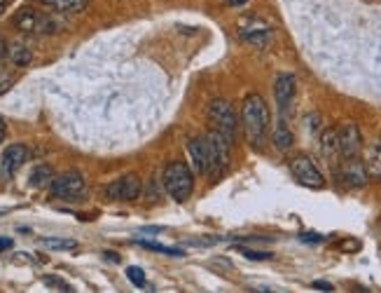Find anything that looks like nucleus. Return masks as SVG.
<instances>
[{"label":"nucleus","mask_w":381,"mask_h":293,"mask_svg":"<svg viewBox=\"0 0 381 293\" xmlns=\"http://www.w3.org/2000/svg\"><path fill=\"white\" fill-rule=\"evenodd\" d=\"M248 0H227V5L229 8H241V5H246Z\"/></svg>","instance_id":"obj_31"},{"label":"nucleus","mask_w":381,"mask_h":293,"mask_svg":"<svg viewBox=\"0 0 381 293\" xmlns=\"http://www.w3.org/2000/svg\"><path fill=\"white\" fill-rule=\"evenodd\" d=\"M206 141H209V150H211V160H213V169L211 171H222L225 167L229 164V150H232V141L222 136V134L218 132H209V136H206Z\"/></svg>","instance_id":"obj_10"},{"label":"nucleus","mask_w":381,"mask_h":293,"mask_svg":"<svg viewBox=\"0 0 381 293\" xmlns=\"http://www.w3.org/2000/svg\"><path fill=\"white\" fill-rule=\"evenodd\" d=\"M42 282L47 284V286H51L54 291H66V293L75 291L73 286H70L68 282H63V279H59V277H42Z\"/></svg>","instance_id":"obj_23"},{"label":"nucleus","mask_w":381,"mask_h":293,"mask_svg":"<svg viewBox=\"0 0 381 293\" xmlns=\"http://www.w3.org/2000/svg\"><path fill=\"white\" fill-rule=\"evenodd\" d=\"M339 148L344 160H353L363 150V136H360V129L353 122H346L339 129Z\"/></svg>","instance_id":"obj_11"},{"label":"nucleus","mask_w":381,"mask_h":293,"mask_svg":"<svg viewBox=\"0 0 381 293\" xmlns=\"http://www.w3.org/2000/svg\"><path fill=\"white\" fill-rule=\"evenodd\" d=\"M241 125H243V134H246L248 143L253 145V148H262L269 136L271 113H269L267 101H264L260 94H248V97L243 99Z\"/></svg>","instance_id":"obj_1"},{"label":"nucleus","mask_w":381,"mask_h":293,"mask_svg":"<svg viewBox=\"0 0 381 293\" xmlns=\"http://www.w3.org/2000/svg\"><path fill=\"white\" fill-rule=\"evenodd\" d=\"M365 169L367 176L374 178V181H381V138L374 141L365 152Z\"/></svg>","instance_id":"obj_16"},{"label":"nucleus","mask_w":381,"mask_h":293,"mask_svg":"<svg viewBox=\"0 0 381 293\" xmlns=\"http://www.w3.org/2000/svg\"><path fill=\"white\" fill-rule=\"evenodd\" d=\"M5 56H10V45L3 35H0V59H5Z\"/></svg>","instance_id":"obj_27"},{"label":"nucleus","mask_w":381,"mask_h":293,"mask_svg":"<svg viewBox=\"0 0 381 293\" xmlns=\"http://www.w3.org/2000/svg\"><path fill=\"white\" fill-rule=\"evenodd\" d=\"M140 178L136 174H124L120 176L117 181H113L111 186L106 188V195L111 200H120V202H133L136 197L140 195Z\"/></svg>","instance_id":"obj_8"},{"label":"nucleus","mask_w":381,"mask_h":293,"mask_svg":"<svg viewBox=\"0 0 381 293\" xmlns=\"http://www.w3.org/2000/svg\"><path fill=\"white\" fill-rule=\"evenodd\" d=\"M42 244L47 249H75L77 241L75 239H59V237H44Z\"/></svg>","instance_id":"obj_22"},{"label":"nucleus","mask_w":381,"mask_h":293,"mask_svg":"<svg viewBox=\"0 0 381 293\" xmlns=\"http://www.w3.org/2000/svg\"><path fill=\"white\" fill-rule=\"evenodd\" d=\"M295 97H297V78L293 73H281L274 80V99L279 106V113L283 120H288L295 111Z\"/></svg>","instance_id":"obj_7"},{"label":"nucleus","mask_w":381,"mask_h":293,"mask_svg":"<svg viewBox=\"0 0 381 293\" xmlns=\"http://www.w3.org/2000/svg\"><path fill=\"white\" fill-rule=\"evenodd\" d=\"M314 289L316 291H332V284H327V282H314Z\"/></svg>","instance_id":"obj_29"},{"label":"nucleus","mask_w":381,"mask_h":293,"mask_svg":"<svg viewBox=\"0 0 381 293\" xmlns=\"http://www.w3.org/2000/svg\"><path fill=\"white\" fill-rule=\"evenodd\" d=\"M85 188L87 183L80 171H66V174L51 178L49 195L56 197V200H77V197L85 193Z\"/></svg>","instance_id":"obj_5"},{"label":"nucleus","mask_w":381,"mask_h":293,"mask_svg":"<svg viewBox=\"0 0 381 293\" xmlns=\"http://www.w3.org/2000/svg\"><path fill=\"white\" fill-rule=\"evenodd\" d=\"M241 38L255 47H267L274 38V31H271L269 24H262V22H253V24H243L241 26Z\"/></svg>","instance_id":"obj_13"},{"label":"nucleus","mask_w":381,"mask_h":293,"mask_svg":"<svg viewBox=\"0 0 381 293\" xmlns=\"http://www.w3.org/2000/svg\"><path fill=\"white\" fill-rule=\"evenodd\" d=\"M10 59L15 66H29L33 61V52H31L29 45L24 42H12L10 45Z\"/></svg>","instance_id":"obj_18"},{"label":"nucleus","mask_w":381,"mask_h":293,"mask_svg":"<svg viewBox=\"0 0 381 293\" xmlns=\"http://www.w3.org/2000/svg\"><path fill=\"white\" fill-rule=\"evenodd\" d=\"M12 24L17 26V31L29 35H47L59 29V24L49 15H42V12H38L33 8H22L15 15V19H12Z\"/></svg>","instance_id":"obj_4"},{"label":"nucleus","mask_w":381,"mask_h":293,"mask_svg":"<svg viewBox=\"0 0 381 293\" xmlns=\"http://www.w3.org/2000/svg\"><path fill=\"white\" fill-rule=\"evenodd\" d=\"M293 143H295L293 132L288 129V125H286V122H281V125L274 129V145H276V148H279L281 152H288L290 148H293Z\"/></svg>","instance_id":"obj_19"},{"label":"nucleus","mask_w":381,"mask_h":293,"mask_svg":"<svg viewBox=\"0 0 381 293\" xmlns=\"http://www.w3.org/2000/svg\"><path fill=\"white\" fill-rule=\"evenodd\" d=\"M187 150H190V157H192V164H195V171L197 174H209L213 169V160H211V150H209V141L206 138H192L187 143Z\"/></svg>","instance_id":"obj_12"},{"label":"nucleus","mask_w":381,"mask_h":293,"mask_svg":"<svg viewBox=\"0 0 381 293\" xmlns=\"http://www.w3.org/2000/svg\"><path fill=\"white\" fill-rule=\"evenodd\" d=\"M29 148H26L24 143H12L5 148L3 157H0V174H3V178H12L17 174L19 169L24 167L26 160H29Z\"/></svg>","instance_id":"obj_9"},{"label":"nucleus","mask_w":381,"mask_h":293,"mask_svg":"<svg viewBox=\"0 0 381 293\" xmlns=\"http://www.w3.org/2000/svg\"><path fill=\"white\" fill-rule=\"evenodd\" d=\"M140 246H145V249L150 251H157V253H164V256H176V258H183L185 251L183 249H173V246H164V244H154V241H138Z\"/></svg>","instance_id":"obj_21"},{"label":"nucleus","mask_w":381,"mask_h":293,"mask_svg":"<svg viewBox=\"0 0 381 293\" xmlns=\"http://www.w3.org/2000/svg\"><path fill=\"white\" fill-rule=\"evenodd\" d=\"M321 150H323V155H325L330 162L337 160V157L341 155V148H339V129L330 127V129H325V132L321 134Z\"/></svg>","instance_id":"obj_15"},{"label":"nucleus","mask_w":381,"mask_h":293,"mask_svg":"<svg viewBox=\"0 0 381 293\" xmlns=\"http://www.w3.org/2000/svg\"><path fill=\"white\" fill-rule=\"evenodd\" d=\"M5 136H8V127H5V120L0 118V143L5 141Z\"/></svg>","instance_id":"obj_30"},{"label":"nucleus","mask_w":381,"mask_h":293,"mask_svg":"<svg viewBox=\"0 0 381 293\" xmlns=\"http://www.w3.org/2000/svg\"><path fill=\"white\" fill-rule=\"evenodd\" d=\"M44 8H49L51 12H61V15H75L82 12L89 5V0H42Z\"/></svg>","instance_id":"obj_17"},{"label":"nucleus","mask_w":381,"mask_h":293,"mask_svg":"<svg viewBox=\"0 0 381 293\" xmlns=\"http://www.w3.org/2000/svg\"><path fill=\"white\" fill-rule=\"evenodd\" d=\"M51 178H54V171H51L49 164H40V167L33 169V174H31V186L33 188H44L51 183Z\"/></svg>","instance_id":"obj_20"},{"label":"nucleus","mask_w":381,"mask_h":293,"mask_svg":"<svg viewBox=\"0 0 381 293\" xmlns=\"http://www.w3.org/2000/svg\"><path fill=\"white\" fill-rule=\"evenodd\" d=\"M5 8H8V0H3V3H0V17H3Z\"/></svg>","instance_id":"obj_33"},{"label":"nucleus","mask_w":381,"mask_h":293,"mask_svg":"<svg viewBox=\"0 0 381 293\" xmlns=\"http://www.w3.org/2000/svg\"><path fill=\"white\" fill-rule=\"evenodd\" d=\"M290 171H293L295 181L300 183V186L311 188V190L325 188V176L321 174V169L316 167V162L311 160V157H307V155L293 157V162H290Z\"/></svg>","instance_id":"obj_6"},{"label":"nucleus","mask_w":381,"mask_h":293,"mask_svg":"<svg viewBox=\"0 0 381 293\" xmlns=\"http://www.w3.org/2000/svg\"><path fill=\"white\" fill-rule=\"evenodd\" d=\"M305 241H321V235H302Z\"/></svg>","instance_id":"obj_32"},{"label":"nucleus","mask_w":381,"mask_h":293,"mask_svg":"<svg viewBox=\"0 0 381 293\" xmlns=\"http://www.w3.org/2000/svg\"><path fill=\"white\" fill-rule=\"evenodd\" d=\"M127 277L131 279V284H136V286H145V272L140 270V267H136V265L127 267Z\"/></svg>","instance_id":"obj_24"},{"label":"nucleus","mask_w":381,"mask_h":293,"mask_svg":"<svg viewBox=\"0 0 381 293\" xmlns=\"http://www.w3.org/2000/svg\"><path fill=\"white\" fill-rule=\"evenodd\" d=\"M161 181H164L166 193H169L171 200H176V202H187L192 190H195V174H192V169L180 160L166 164Z\"/></svg>","instance_id":"obj_2"},{"label":"nucleus","mask_w":381,"mask_h":293,"mask_svg":"<svg viewBox=\"0 0 381 293\" xmlns=\"http://www.w3.org/2000/svg\"><path fill=\"white\" fill-rule=\"evenodd\" d=\"M0 216H3V212H0Z\"/></svg>","instance_id":"obj_34"},{"label":"nucleus","mask_w":381,"mask_h":293,"mask_svg":"<svg viewBox=\"0 0 381 293\" xmlns=\"http://www.w3.org/2000/svg\"><path fill=\"white\" fill-rule=\"evenodd\" d=\"M12 246H15V241L8 239V237H0V253L8 251V249H12Z\"/></svg>","instance_id":"obj_28"},{"label":"nucleus","mask_w":381,"mask_h":293,"mask_svg":"<svg viewBox=\"0 0 381 293\" xmlns=\"http://www.w3.org/2000/svg\"><path fill=\"white\" fill-rule=\"evenodd\" d=\"M238 251H241L246 258H255V260H267V258H271V253H257V251L246 249V246H238Z\"/></svg>","instance_id":"obj_26"},{"label":"nucleus","mask_w":381,"mask_h":293,"mask_svg":"<svg viewBox=\"0 0 381 293\" xmlns=\"http://www.w3.org/2000/svg\"><path fill=\"white\" fill-rule=\"evenodd\" d=\"M209 122H211V129L222 134L227 141L234 143L236 138V132H238V122H241V116H236L234 106L225 99H216L211 101L209 106Z\"/></svg>","instance_id":"obj_3"},{"label":"nucleus","mask_w":381,"mask_h":293,"mask_svg":"<svg viewBox=\"0 0 381 293\" xmlns=\"http://www.w3.org/2000/svg\"><path fill=\"white\" fill-rule=\"evenodd\" d=\"M341 178L348 188H363L367 183V169H365V162H358V157L353 160H346V164L341 167Z\"/></svg>","instance_id":"obj_14"},{"label":"nucleus","mask_w":381,"mask_h":293,"mask_svg":"<svg viewBox=\"0 0 381 293\" xmlns=\"http://www.w3.org/2000/svg\"><path fill=\"white\" fill-rule=\"evenodd\" d=\"M12 82H15V80H12V75H10L8 71H3V68H0V94L8 92V89L12 87Z\"/></svg>","instance_id":"obj_25"}]
</instances>
